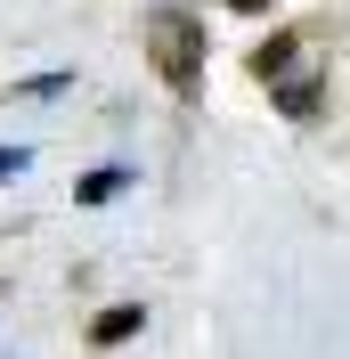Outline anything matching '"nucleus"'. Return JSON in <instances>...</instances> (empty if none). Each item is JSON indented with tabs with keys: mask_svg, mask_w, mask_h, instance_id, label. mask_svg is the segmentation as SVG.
Segmentation results:
<instances>
[{
	"mask_svg": "<svg viewBox=\"0 0 350 359\" xmlns=\"http://www.w3.org/2000/svg\"><path fill=\"white\" fill-rule=\"evenodd\" d=\"M155 41H163V74H172V82H188V74H196V66H188V41H196V33H188L179 17L155 25Z\"/></svg>",
	"mask_w": 350,
	"mask_h": 359,
	"instance_id": "f257e3e1",
	"label": "nucleus"
},
{
	"mask_svg": "<svg viewBox=\"0 0 350 359\" xmlns=\"http://www.w3.org/2000/svg\"><path fill=\"white\" fill-rule=\"evenodd\" d=\"M139 318H147L139 302H122V311H106V318H98V343H131V335H139Z\"/></svg>",
	"mask_w": 350,
	"mask_h": 359,
	"instance_id": "f03ea898",
	"label": "nucleus"
},
{
	"mask_svg": "<svg viewBox=\"0 0 350 359\" xmlns=\"http://www.w3.org/2000/svg\"><path fill=\"white\" fill-rule=\"evenodd\" d=\"M114 188H122V172H90V180H82V204H106Z\"/></svg>",
	"mask_w": 350,
	"mask_h": 359,
	"instance_id": "7ed1b4c3",
	"label": "nucleus"
},
{
	"mask_svg": "<svg viewBox=\"0 0 350 359\" xmlns=\"http://www.w3.org/2000/svg\"><path fill=\"white\" fill-rule=\"evenodd\" d=\"M24 172V147H0V180H17Z\"/></svg>",
	"mask_w": 350,
	"mask_h": 359,
	"instance_id": "20e7f679",
	"label": "nucleus"
},
{
	"mask_svg": "<svg viewBox=\"0 0 350 359\" xmlns=\"http://www.w3.org/2000/svg\"><path fill=\"white\" fill-rule=\"evenodd\" d=\"M237 8H269V0H237Z\"/></svg>",
	"mask_w": 350,
	"mask_h": 359,
	"instance_id": "39448f33",
	"label": "nucleus"
}]
</instances>
